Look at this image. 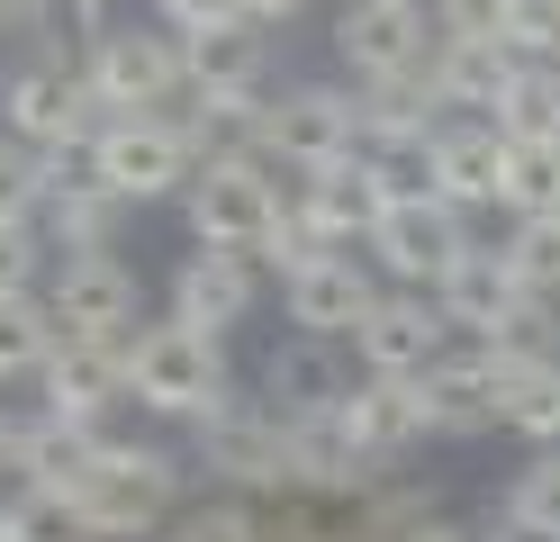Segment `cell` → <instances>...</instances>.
<instances>
[{
    "label": "cell",
    "instance_id": "obj_1",
    "mask_svg": "<svg viewBox=\"0 0 560 542\" xmlns=\"http://www.w3.org/2000/svg\"><path fill=\"white\" fill-rule=\"evenodd\" d=\"M218 397H226V335H199V325H182V316L127 335V407L199 425Z\"/></svg>",
    "mask_w": 560,
    "mask_h": 542
},
{
    "label": "cell",
    "instance_id": "obj_2",
    "mask_svg": "<svg viewBox=\"0 0 560 542\" xmlns=\"http://www.w3.org/2000/svg\"><path fill=\"white\" fill-rule=\"evenodd\" d=\"M280 181H290V172L262 163V154H208V163L190 172V191H182L190 235H199L208 253H244V263H262L280 208H290Z\"/></svg>",
    "mask_w": 560,
    "mask_h": 542
},
{
    "label": "cell",
    "instance_id": "obj_3",
    "mask_svg": "<svg viewBox=\"0 0 560 542\" xmlns=\"http://www.w3.org/2000/svg\"><path fill=\"white\" fill-rule=\"evenodd\" d=\"M82 172H91L118 208H145V199H182V191H190L199 145L182 136L172 108H136V118H100V136L82 145Z\"/></svg>",
    "mask_w": 560,
    "mask_h": 542
},
{
    "label": "cell",
    "instance_id": "obj_4",
    "mask_svg": "<svg viewBox=\"0 0 560 542\" xmlns=\"http://www.w3.org/2000/svg\"><path fill=\"white\" fill-rule=\"evenodd\" d=\"M182 488H190L182 452L109 434V443H100L91 488H82V516H91V533H100V542H127V533L145 542V533H163L172 516H182Z\"/></svg>",
    "mask_w": 560,
    "mask_h": 542
},
{
    "label": "cell",
    "instance_id": "obj_5",
    "mask_svg": "<svg viewBox=\"0 0 560 542\" xmlns=\"http://www.w3.org/2000/svg\"><path fill=\"white\" fill-rule=\"evenodd\" d=\"M100 118H109V108L91 100L82 64H63V55H37V64H19L10 82H0V136L27 145L37 163H73L100 136Z\"/></svg>",
    "mask_w": 560,
    "mask_h": 542
},
{
    "label": "cell",
    "instance_id": "obj_6",
    "mask_svg": "<svg viewBox=\"0 0 560 542\" xmlns=\"http://www.w3.org/2000/svg\"><path fill=\"white\" fill-rule=\"evenodd\" d=\"M343 154H362V108H353V91L299 82V91L262 100V163H280L290 181H307V172H326V163H343Z\"/></svg>",
    "mask_w": 560,
    "mask_h": 542
},
{
    "label": "cell",
    "instance_id": "obj_7",
    "mask_svg": "<svg viewBox=\"0 0 560 542\" xmlns=\"http://www.w3.org/2000/svg\"><path fill=\"white\" fill-rule=\"evenodd\" d=\"M82 82L109 118H136V108H172L182 100V36L172 27H109L100 46L82 55Z\"/></svg>",
    "mask_w": 560,
    "mask_h": 542
},
{
    "label": "cell",
    "instance_id": "obj_8",
    "mask_svg": "<svg viewBox=\"0 0 560 542\" xmlns=\"http://www.w3.org/2000/svg\"><path fill=\"white\" fill-rule=\"evenodd\" d=\"M362 253H371V272H389L398 289H425L434 299V280L470 253V227H462V208H443V199H389L380 227L362 235Z\"/></svg>",
    "mask_w": 560,
    "mask_h": 542
},
{
    "label": "cell",
    "instance_id": "obj_9",
    "mask_svg": "<svg viewBox=\"0 0 560 542\" xmlns=\"http://www.w3.org/2000/svg\"><path fill=\"white\" fill-rule=\"evenodd\" d=\"M443 353H452V325H443V308L425 299V289H380L371 316L353 325L362 380H425Z\"/></svg>",
    "mask_w": 560,
    "mask_h": 542
},
{
    "label": "cell",
    "instance_id": "obj_10",
    "mask_svg": "<svg viewBox=\"0 0 560 542\" xmlns=\"http://www.w3.org/2000/svg\"><path fill=\"white\" fill-rule=\"evenodd\" d=\"M371 299H380V272H371V253H353V244H326V253H307L299 272H280L290 325L299 335H326V344L353 335V325L371 316Z\"/></svg>",
    "mask_w": 560,
    "mask_h": 542
},
{
    "label": "cell",
    "instance_id": "obj_11",
    "mask_svg": "<svg viewBox=\"0 0 560 542\" xmlns=\"http://www.w3.org/2000/svg\"><path fill=\"white\" fill-rule=\"evenodd\" d=\"M425 27L434 19L407 10V0H343V10H335V55H343V72H353V91L434 64V36Z\"/></svg>",
    "mask_w": 560,
    "mask_h": 542
},
{
    "label": "cell",
    "instance_id": "obj_12",
    "mask_svg": "<svg viewBox=\"0 0 560 542\" xmlns=\"http://www.w3.org/2000/svg\"><path fill=\"white\" fill-rule=\"evenodd\" d=\"M46 316L55 335H136V272L118 253H73V263H55L46 280Z\"/></svg>",
    "mask_w": 560,
    "mask_h": 542
},
{
    "label": "cell",
    "instance_id": "obj_13",
    "mask_svg": "<svg viewBox=\"0 0 560 542\" xmlns=\"http://www.w3.org/2000/svg\"><path fill=\"white\" fill-rule=\"evenodd\" d=\"M46 407L55 416H82V425H109L127 407V335H55L46 353Z\"/></svg>",
    "mask_w": 560,
    "mask_h": 542
},
{
    "label": "cell",
    "instance_id": "obj_14",
    "mask_svg": "<svg viewBox=\"0 0 560 542\" xmlns=\"http://www.w3.org/2000/svg\"><path fill=\"white\" fill-rule=\"evenodd\" d=\"M343 443H353L371 470H389L407 443H425L434 434V407H425V380H353V397L335 407Z\"/></svg>",
    "mask_w": 560,
    "mask_h": 542
},
{
    "label": "cell",
    "instance_id": "obj_15",
    "mask_svg": "<svg viewBox=\"0 0 560 542\" xmlns=\"http://www.w3.org/2000/svg\"><path fill=\"white\" fill-rule=\"evenodd\" d=\"M343 397H353V371H343V353L326 335H290L271 361H262V407L280 425H307V416H335Z\"/></svg>",
    "mask_w": 560,
    "mask_h": 542
},
{
    "label": "cell",
    "instance_id": "obj_16",
    "mask_svg": "<svg viewBox=\"0 0 560 542\" xmlns=\"http://www.w3.org/2000/svg\"><path fill=\"white\" fill-rule=\"evenodd\" d=\"M100 443H109V425H82V416L37 407V416H19V452H10V470H19L27 488L82 497V488H91V470H100Z\"/></svg>",
    "mask_w": 560,
    "mask_h": 542
},
{
    "label": "cell",
    "instance_id": "obj_17",
    "mask_svg": "<svg viewBox=\"0 0 560 542\" xmlns=\"http://www.w3.org/2000/svg\"><path fill=\"white\" fill-rule=\"evenodd\" d=\"M118 199L100 191V181L82 172V154L73 163H55L46 172V199H37V244H55V263H73V253H109L118 244Z\"/></svg>",
    "mask_w": 560,
    "mask_h": 542
},
{
    "label": "cell",
    "instance_id": "obj_18",
    "mask_svg": "<svg viewBox=\"0 0 560 542\" xmlns=\"http://www.w3.org/2000/svg\"><path fill=\"white\" fill-rule=\"evenodd\" d=\"M262 299V272L244 263V253H182V272H172V316L199 325V335H226V325H244Z\"/></svg>",
    "mask_w": 560,
    "mask_h": 542
},
{
    "label": "cell",
    "instance_id": "obj_19",
    "mask_svg": "<svg viewBox=\"0 0 560 542\" xmlns=\"http://www.w3.org/2000/svg\"><path fill=\"white\" fill-rule=\"evenodd\" d=\"M515 299H524V280L506 272V253H488V244H470L462 263L434 280V308H443V325H452L462 344H488V335L515 316Z\"/></svg>",
    "mask_w": 560,
    "mask_h": 542
},
{
    "label": "cell",
    "instance_id": "obj_20",
    "mask_svg": "<svg viewBox=\"0 0 560 542\" xmlns=\"http://www.w3.org/2000/svg\"><path fill=\"white\" fill-rule=\"evenodd\" d=\"M290 199H299V217H307L326 244H362V235L380 227V208H389V191L371 181L362 154H343V163H326V172L290 181Z\"/></svg>",
    "mask_w": 560,
    "mask_h": 542
},
{
    "label": "cell",
    "instance_id": "obj_21",
    "mask_svg": "<svg viewBox=\"0 0 560 542\" xmlns=\"http://www.w3.org/2000/svg\"><path fill=\"white\" fill-rule=\"evenodd\" d=\"M498 191H506V136L488 118L434 127V199L443 208H498Z\"/></svg>",
    "mask_w": 560,
    "mask_h": 542
},
{
    "label": "cell",
    "instance_id": "obj_22",
    "mask_svg": "<svg viewBox=\"0 0 560 542\" xmlns=\"http://www.w3.org/2000/svg\"><path fill=\"white\" fill-rule=\"evenodd\" d=\"M262 27L235 19V27H208V36H182V91L199 100H262Z\"/></svg>",
    "mask_w": 560,
    "mask_h": 542
},
{
    "label": "cell",
    "instance_id": "obj_23",
    "mask_svg": "<svg viewBox=\"0 0 560 542\" xmlns=\"http://www.w3.org/2000/svg\"><path fill=\"white\" fill-rule=\"evenodd\" d=\"M425 407H434V434H488L498 425V361H488L479 344L443 353L425 371Z\"/></svg>",
    "mask_w": 560,
    "mask_h": 542
},
{
    "label": "cell",
    "instance_id": "obj_24",
    "mask_svg": "<svg viewBox=\"0 0 560 542\" xmlns=\"http://www.w3.org/2000/svg\"><path fill=\"white\" fill-rule=\"evenodd\" d=\"M506 72H515V55L498 36H434V100L462 108V118H488V108H498Z\"/></svg>",
    "mask_w": 560,
    "mask_h": 542
},
{
    "label": "cell",
    "instance_id": "obj_25",
    "mask_svg": "<svg viewBox=\"0 0 560 542\" xmlns=\"http://www.w3.org/2000/svg\"><path fill=\"white\" fill-rule=\"evenodd\" d=\"M488 127L506 145H560V64H515L498 108H488Z\"/></svg>",
    "mask_w": 560,
    "mask_h": 542
},
{
    "label": "cell",
    "instance_id": "obj_26",
    "mask_svg": "<svg viewBox=\"0 0 560 542\" xmlns=\"http://www.w3.org/2000/svg\"><path fill=\"white\" fill-rule=\"evenodd\" d=\"M498 425L524 443H560V361H498Z\"/></svg>",
    "mask_w": 560,
    "mask_h": 542
},
{
    "label": "cell",
    "instance_id": "obj_27",
    "mask_svg": "<svg viewBox=\"0 0 560 542\" xmlns=\"http://www.w3.org/2000/svg\"><path fill=\"white\" fill-rule=\"evenodd\" d=\"M109 27H118V0H37V19H27V36L63 64H82Z\"/></svg>",
    "mask_w": 560,
    "mask_h": 542
},
{
    "label": "cell",
    "instance_id": "obj_28",
    "mask_svg": "<svg viewBox=\"0 0 560 542\" xmlns=\"http://www.w3.org/2000/svg\"><path fill=\"white\" fill-rule=\"evenodd\" d=\"M506 217H560V145H506Z\"/></svg>",
    "mask_w": 560,
    "mask_h": 542
},
{
    "label": "cell",
    "instance_id": "obj_29",
    "mask_svg": "<svg viewBox=\"0 0 560 542\" xmlns=\"http://www.w3.org/2000/svg\"><path fill=\"white\" fill-rule=\"evenodd\" d=\"M46 353H55L46 299H0V380H37Z\"/></svg>",
    "mask_w": 560,
    "mask_h": 542
},
{
    "label": "cell",
    "instance_id": "obj_30",
    "mask_svg": "<svg viewBox=\"0 0 560 542\" xmlns=\"http://www.w3.org/2000/svg\"><path fill=\"white\" fill-rule=\"evenodd\" d=\"M10 542H100L82 497H55V488H19L10 497Z\"/></svg>",
    "mask_w": 560,
    "mask_h": 542
},
{
    "label": "cell",
    "instance_id": "obj_31",
    "mask_svg": "<svg viewBox=\"0 0 560 542\" xmlns=\"http://www.w3.org/2000/svg\"><path fill=\"white\" fill-rule=\"evenodd\" d=\"M506 272L534 289V299H560V217H515V235H506Z\"/></svg>",
    "mask_w": 560,
    "mask_h": 542
},
{
    "label": "cell",
    "instance_id": "obj_32",
    "mask_svg": "<svg viewBox=\"0 0 560 542\" xmlns=\"http://www.w3.org/2000/svg\"><path fill=\"white\" fill-rule=\"evenodd\" d=\"M488 361H560V325H551V299H534V289H524L515 299V316L498 325V335L479 344Z\"/></svg>",
    "mask_w": 560,
    "mask_h": 542
},
{
    "label": "cell",
    "instance_id": "obj_33",
    "mask_svg": "<svg viewBox=\"0 0 560 542\" xmlns=\"http://www.w3.org/2000/svg\"><path fill=\"white\" fill-rule=\"evenodd\" d=\"M46 172H55V163H37L27 145H10V136H0V227H37Z\"/></svg>",
    "mask_w": 560,
    "mask_h": 542
},
{
    "label": "cell",
    "instance_id": "obj_34",
    "mask_svg": "<svg viewBox=\"0 0 560 542\" xmlns=\"http://www.w3.org/2000/svg\"><path fill=\"white\" fill-rule=\"evenodd\" d=\"M506 516H524V524H551L560 533V452L542 443L534 461L515 470V488H506Z\"/></svg>",
    "mask_w": 560,
    "mask_h": 542
},
{
    "label": "cell",
    "instance_id": "obj_35",
    "mask_svg": "<svg viewBox=\"0 0 560 542\" xmlns=\"http://www.w3.org/2000/svg\"><path fill=\"white\" fill-rule=\"evenodd\" d=\"M37 263H46L37 227H0V299H37Z\"/></svg>",
    "mask_w": 560,
    "mask_h": 542
},
{
    "label": "cell",
    "instance_id": "obj_36",
    "mask_svg": "<svg viewBox=\"0 0 560 542\" xmlns=\"http://www.w3.org/2000/svg\"><path fill=\"white\" fill-rule=\"evenodd\" d=\"M235 19H244V0H154V27H172V36H208Z\"/></svg>",
    "mask_w": 560,
    "mask_h": 542
},
{
    "label": "cell",
    "instance_id": "obj_37",
    "mask_svg": "<svg viewBox=\"0 0 560 542\" xmlns=\"http://www.w3.org/2000/svg\"><path fill=\"white\" fill-rule=\"evenodd\" d=\"M434 36H498L506 27V0H434Z\"/></svg>",
    "mask_w": 560,
    "mask_h": 542
},
{
    "label": "cell",
    "instance_id": "obj_38",
    "mask_svg": "<svg viewBox=\"0 0 560 542\" xmlns=\"http://www.w3.org/2000/svg\"><path fill=\"white\" fill-rule=\"evenodd\" d=\"M479 542H560L551 524H524V516H506V506H498V524H488Z\"/></svg>",
    "mask_w": 560,
    "mask_h": 542
},
{
    "label": "cell",
    "instance_id": "obj_39",
    "mask_svg": "<svg viewBox=\"0 0 560 542\" xmlns=\"http://www.w3.org/2000/svg\"><path fill=\"white\" fill-rule=\"evenodd\" d=\"M307 10V0H244V19H254V27H290Z\"/></svg>",
    "mask_w": 560,
    "mask_h": 542
},
{
    "label": "cell",
    "instance_id": "obj_40",
    "mask_svg": "<svg viewBox=\"0 0 560 542\" xmlns=\"http://www.w3.org/2000/svg\"><path fill=\"white\" fill-rule=\"evenodd\" d=\"M27 19H37V0H0V36H27Z\"/></svg>",
    "mask_w": 560,
    "mask_h": 542
},
{
    "label": "cell",
    "instance_id": "obj_41",
    "mask_svg": "<svg viewBox=\"0 0 560 542\" xmlns=\"http://www.w3.org/2000/svg\"><path fill=\"white\" fill-rule=\"evenodd\" d=\"M10 452H19V416L0 407V470H10Z\"/></svg>",
    "mask_w": 560,
    "mask_h": 542
},
{
    "label": "cell",
    "instance_id": "obj_42",
    "mask_svg": "<svg viewBox=\"0 0 560 542\" xmlns=\"http://www.w3.org/2000/svg\"><path fill=\"white\" fill-rule=\"evenodd\" d=\"M163 542H208V533H199V524H182V533H163Z\"/></svg>",
    "mask_w": 560,
    "mask_h": 542
},
{
    "label": "cell",
    "instance_id": "obj_43",
    "mask_svg": "<svg viewBox=\"0 0 560 542\" xmlns=\"http://www.w3.org/2000/svg\"><path fill=\"white\" fill-rule=\"evenodd\" d=\"M0 542H10V497H0Z\"/></svg>",
    "mask_w": 560,
    "mask_h": 542
},
{
    "label": "cell",
    "instance_id": "obj_44",
    "mask_svg": "<svg viewBox=\"0 0 560 542\" xmlns=\"http://www.w3.org/2000/svg\"><path fill=\"white\" fill-rule=\"evenodd\" d=\"M407 10H434V0H407Z\"/></svg>",
    "mask_w": 560,
    "mask_h": 542
}]
</instances>
